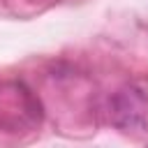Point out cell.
Masks as SVG:
<instances>
[{
  "instance_id": "1",
  "label": "cell",
  "mask_w": 148,
  "mask_h": 148,
  "mask_svg": "<svg viewBox=\"0 0 148 148\" xmlns=\"http://www.w3.org/2000/svg\"><path fill=\"white\" fill-rule=\"evenodd\" d=\"M109 120L120 132H143L148 125V92L136 83L116 90L109 99Z\"/></svg>"
}]
</instances>
